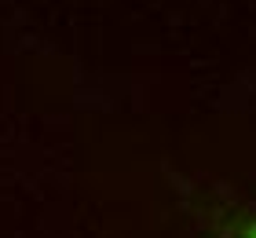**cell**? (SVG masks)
Instances as JSON below:
<instances>
[{
	"label": "cell",
	"instance_id": "6da1fadb",
	"mask_svg": "<svg viewBox=\"0 0 256 238\" xmlns=\"http://www.w3.org/2000/svg\"><path fill=\"white\" fill-rule=\"evenodd\" d=\"M242 238H256V227H249V231H246V234H242Z\"/></svg>",
	"mask_w": 256,
	"mask_h": 238
}]
</instances>
